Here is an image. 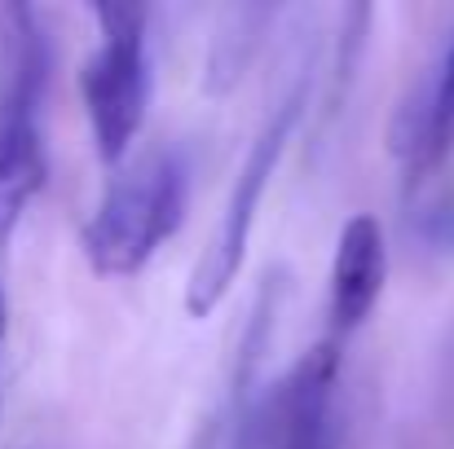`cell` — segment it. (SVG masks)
I'll return each instance as SVG.
<instances>
[{
  "instance_id": "1",
  "label": "cell",
  "mask_w": 454,
  "mask_h": 449,
  "mask_svg": "<svg viewBox=\"0 0 454 449\" xmlns=\"http://www.w3.org/2000/svg\"><path fill=\"white\" fill-rule=\"evenodd\" d=\"M190 167L181 150H151L115 172L84 225V260L102 278H133L185 221Z\"/></svg>"
},
{
  "instance_id": "2",
  "label": "cell",
  "mask_w": 454,
  "mask_h": 449,
  "mask_svg": "<svg viewBox=\"0 0 454 449\" xmlns=\"http://www.w3.org/2000/svg\"><path fill=\"white\" fill-rule=\"evenodd\" d=\"M304 97H309V80H296L287 97H278L256 133V142L247 150L243 167H239V181L230 190V203H225V216L212 234V243L203 247V256L194 260L190 269V283H185V313L190 317H207L221 308V299L230 296L239 269H243V256H247V243H252V225H256V212H261V198L270 190V176L278 172V159L292 142V128L304 111Z\"/></svg>"
},
{
  "instance_id": "3",
  "label": "cell",
  "mask_w": 454,
  "mask_h": 449,
  "mask_svg": "<svg viewBox=\"0 0 454 449\" xmlns=\"http://www.w3.org/2000/svg\"><path fill=\"white\" fill-rule=\"evenodd\" d=\"M102 44L80 71V93L93 128V146L102 163H120L151 111V49H146V22L151 13L142 4H102Z\"/></svg>"
},
{
  "instance_id": "4",
  "label": "cell",
  "mask_w": 454,
  "mask_h": 449,
  "mask_svg": "<svg viewBox=\"0 0 454 449\" xmlns=\"http://www.w3.org/2000/svg\"><path fill=\"white\" fill-rule=\"evenodd\" d=\"M335 383H340V352L335 339H322L265 401L270 449H340Z\"/></svg>"
},
{
  "instance_id": "5",
  "label": "cell",
  "mask_w": 454,
  "mask_h": 449,
  "mask_svg": "<svg viewBox=\"0 0 454 449\" xmlns=\"http://www.w3.org/2000/svg\"><path fill=\"white\" fill-rule=\"evenodd\" d=\"M384 274H388V247L380 221L371 212L348 216L331 260V321L340 335L357 330L371 317L384 291Z\"/></svg>"
},
{
  "instance_id": "6",
  "label": "cell",
  "mask_w": 454,
  "mask_h": 449,
  "mask_svg": "<svg viewBox=\"0 0 454 449\" xmlns=\"http://www.w3.org/2000/svg\"><path fill=\"white\" fill-rule=\"evenodd\" d=\"M49 159H44V133L40 115L0 111V243L13 238L22 212L44 190Z\"/></svg>"
},
{
  "instance_id": "7",
  "label": "cell",
  "mask_w": 454,
  "mask_h": 449,
  "mask_svg": "<svg viewBox=\"0 0 454 449\" xmlns=\"http://www.w3.org/2000/svg\"><path fill=\"white\" fill-rule=\"evenodd\" d=\"M270 4H239L225 13V22L216 27V40H212V58H207V89L212 93H225L243 66L252 62L256 44H261V27L270 22Z\"/></svg>"
},
{
  "instance_id": "8",
  "label": "cell",
  "mask_w": 454,
  "mask_h": 449,
  "mask_svg": "<svg viewBox=\"0 0 454 449\" xmlns=\"http://www.w3.org/2000/svg\"><path fill=\"white\" fill-rule=\"evenodd\" d=\"M433 133H437V150L446 159L454 150V35L442 58V71L433 75Z\"/></svg>"
},
{
  "instance_id": "9",
  "label": "cell",
  "mask_w": 454,
  "mask_h": 449,
  "mask_svg": "<svg viewBox=\"0 0 454 449\" xmlns=\"http://www.w3.org/2000/svg\"><path fill=\"white\" fill-rule=\"evenodd\" d=\"M4 330H9V299H4V287H0V339H4Z\"/></svg>"
}]
</instances>
